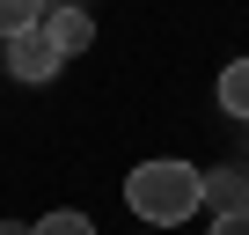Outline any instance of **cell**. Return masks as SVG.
<instances>
[{"label": "cell", "mask_w": 249, "mask_h": 235, "mask_svg": "<svg viewBox=\"0 0 249 235\" xmlns=\"http://www.w3.org/2000/svg\"><path fill=\"white\" fill-rule=\"evenodd\" d=\"M124 206H132L147 228H176V220H191L198 206H205V169H191V162H140L132 176H124Z\"/></svg>", "instance_id": "obj_1"}, {"label": "cell", "mask_w": 249, "mask_h": 235, "mask_svg": "<svg viewBox=\"0 0 249 235\" xmlns=\"http://www.w3.org/2000/svg\"><path fill=\"white\" fill-rule=\"evenodd\" d=\"M0 66H8V81H30V88H44L66 59L52 52V37L44 30H30V37H8V44H0Z\"/></svg>", "instance_id": "obj_2"}, {"label": "cell", "mask_w": 249, "mask_h": 235, "mask_svg": "<svg viewBox=\"0 0 249 235\" xmlns=\"http://www.w3.org/2000/svg\"><path fill=\"white\" fill-rule=\"evenodd\" d=\"M44 37H52L59 59H73V52L95 44V15H81V8H44Z\"/></svg>", "instance_id": "obj_3"}, {"label": "cell", "mask_w": 249, "mask_h": 235, "mask_svg": "<svg viewBox=\"0 0 249 235\" xmlns=\"http://www.w3.org/2000/svg\"><path fill=\"white\" fill-rule=\"evenodd\" d=\"M205 206L227 220V213H249V176L242 169H205Z\"/></svg>", "instance_id": "obj_4"}, {"label": "cell", "mask_w": 249, "mask_h": 235, "mask_svg": "<svg viewBox=\"0 0 249 235\" xmlns=\"http://www.w3.org/2000/svg\"><path fill=\"white\" fill-rule=\"evenodd\" d=\"M220 110L249 125V59H227L220 66Z\"/></svg>", "instance_id": "obj_5"}, {"label": "cell", "mask_w": 249, "mask_h": 235, "mask_svg": "<svg viewBox=\"0 0 249 235\" xmlns=\"http://www.w3.org/2000/svg\"><path fill=\"white\" fill-rule=\"evenodd\" d=\"M30 30H44V8H37V0H0V44H8V37H30Z\"/></svg>", "instance_id": "obj_6"}, {"label": "cell", "mask_w": 249, "mask_h": 235, "mask_svg": "<svg viewBox=\"0 0 249 235\" xmlns=\"http://www.w3.org/2000/svg\"><path fill=\"white\" fill-rule=\"evenodd\" d=\"M30 235H95V220H88V213H66V206H59V213L30 220Z\"/></svg>", "instance_id": "obj_7"}, {"label": "cell", "mask_w": 249, "mask_h": 235, "mask_svg": "<svg viewBox=\"0 0 249 235\" xmlns=\"http://www.w3.org/2000/svg\"><path fill=\"white\" fill-rule=\"evenodd\" d=\"M213 235H249V213H227V220H213Z\"/></svg>", "instance_id": "obj_8"}, {"label": "cell", "mask_w": 249, "mask_h": 235, "mask_svg": "<svg viewBox=\"0 0 249 235\" xmlns=\"http://www.w3.org/2000/svg\"><path fill=\"white\" fill-rule=\"evenodd\" d=\"M0 235H30V228H22V220H0Z\"/></svg>", "instance_id": "obj_9"}]
</instances>
